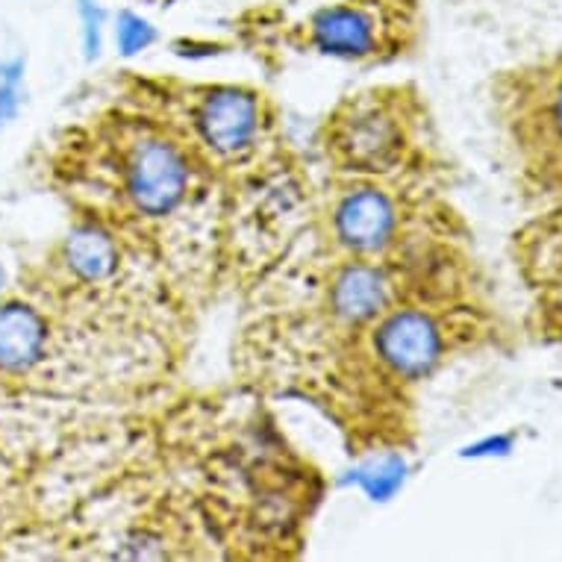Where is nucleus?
Returning a JSON list of instances; mask_svg holds the SVG:
<instances>
[{
    "label": "nucleus",
    "instance_id": "nucleus-1",
    "mask_svg": "<svg viewBox=\"0 0 562 562\" xmlns=\"http://www.w3.org/2000/svg\"><path fill=\"white\" fill-rule=\"evenodd\" d=\"M501 121L530 192L548 206L562 201V59L504 77Z\"/></svg>",
    "mask_w": 562,
    "mask_h": 562
},
{
    "label": "nucleus",
    "instance_id": "nucleus-2",
    "mask_svg": "<svg viewBox=\"0 0 562 562\" xmlns=\"http://www.w3.org/2000/svg\"><path fill=\"white\" fill-rule=\"evenodd\" d=\"M119 186L138 215H168L183 201L192 180V168L183 145L175 138L138 130L119 150Z\"/></svg>",
    "mask_w": 562,
    "mask_h": 562
},
{
    "label": "nucleus",
    "instance_id": "nucleus-3",
    "mask_svg": "<svg viewBox=\"0 0 562 562\" xmlns=\"http://www.w3.org/2000/svg\"><path fill=\"white\" fill-rule=\"evenodd\" d=\"M333 150L357 171H389L401 162L406 130L392 103L362 98L333 121Z\"/></svg>",
    "mask_w": 562,
    "mask_h": 562
},
{
    "label": "nucleus",
    "instance_id": "nucleus-4",
    "mask_svg": "<svg viewBox=\"0 0 562 562\" xmlns=\"http://www.w3.org/2000/svg\"><path fill=\"white\" fill-rule=\"evenodd\" d=\"M448 327L425 310H395L380 322L374 348L380 362L404 380H422L442 362Z\"/></svg>",
    "mask_w": 562,
    "mask_h": 562
},
{
    "label": "nucleus",
    "instance_id": "nucleus-5",
    "mask_svg": "<svg viewBox=\"0 0 562 562\" xmlns=\"http://www.w3.org/2000/svg\"><path fill=\"white\" fill-rule=\"evenodd\" d=\"M521 268L544 327L562 336V201L521 233Z\"/></svg>",
    "mask_w": 562,
    "mask_h": 562
},
{
    "label": "nucleus",
    "instance_id": "nucleus-6",
    "mask_svg": "<svg viewBox=\"0 0 562 562\" xmlns=\"http://www.w3.org/2000/svg\"><path fill=\"white\" fill-rule=\"evenodd\" d=\"M198 136L215 157H245L259 136V103L236 89H213L192 110Z\"/></svg>",
    "mask_w": 562,
    "mask_h": 562
},
{
    "label": "nucleus",
    "instance_id": "nucleus-7",
    "mask_svg": "<svg viewBox=\"0 0 562 562\" xmlns=\"http://www.w3.org/2000/svg\"><path fill=\"white\" fill-rule=\"evenodd\" d=\"M50 350V324L27 301L0 304V378H24L45 362Z\"/></svg>",
    "mask_w": 562,
    "mask_h": 562
},
{
    "label": "nucleus",
    "instance_id": "nucleus-8",
    "mask_svg": "<svg viewBox=\"0 0 562 562\" xmlns=\"http://www.w3.org/2000/svg\"><path fill=\"white\" fill-rule=\"evenodd\" d=\"M333 222H336V236L348 248L371 254V250H380L392 239V233H395V206L378 189H360V192H350L339 203Z\"/></svg>",
    "mask_w": 562,
    "mask_h": 562
},
{
    "label": "nucleus",
    "instance_id": "nucleus-9",
    "mask_svg": "<svg viewBox=\"0 0 562 562\" xmlns=\"http://www.w3.org/2000/svg\"><path fill=\"white\" fill-rule=\"evenodd\" d=\"M310 36L324 54L366 56L378 47V21L362 7H327L310 24Z\"/></svg>",
    "mask_w": 562,
    "mask_h": 562
},
{
    "label": "nucleus",
    "instance_id": "nucleus-10",
    "mask_svg": "<svg viewBox=\"0 0 562 562\" xmlns=\"http://www.w3.org/2000/svg\"><path fill=\"white\" fill-rule=\"evenodd\" d=\"M333 313L348 322H366L374 315L386 313L389 280L383 271L371 266H350L333 280L330 292Z\"/></svg>",
    "mask_w": 562,
    "mask_h": 562
},
{
    "label": "nucleus",
    "instance_id": "nucleus-11",
    "mask_svg": "<svg viewBox=\"0 0 562 562\" xmlns=\"http://www.w3.org/2000/svg\"><path fill=\"white\" fill-rule=\"evenodd\" d=\"M63 262L75 280L94 286V283H103L112 277V271L119 266V248H115L110 233L94 227V224H83L65 239Z\"/></svg>",
    "mask_w": 562,
    "mask_h": 562
},
{
    "label": "nucleus",
    "instance_id": "nucleus-12",
    "mask_svg": "<svg viewBox=\"0 0 562 562\" xmlns=\"http://www.w3.org/2000/svg\"><path fill=\"white\" fill-rule=\"evenodd\" d=\"M154 38V30L145 24V21L138 19V15H133V12H124L119 19V42L121 47L127 50V54H133V50H138V47H145Z\"/></svg>",
    "mask_w": 562,
    "mask_h": 562
}]
</instances>
